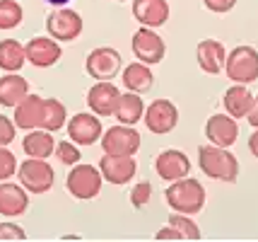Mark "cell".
Listing matches in <instances>:
<instances>
[{
    "label": "cell",
    "mask_w": 258,
    "mask_h": 242,
    "mask_svg": "<svg viewBox=\"0 0 258 242\" xmlns=\"http://www.w3.org/2000/svg\"><path fill=\"white\" fill-rule=\"evenodd\" d=\"M198 167L208 179H215V182L232 184L239 177L236 155H232L229 148H220V146H213V143H205V146L198 148Z\"/></svg>",
    "instance_id": "cell-1"
},
{
    "label": "cell",
    "mask_w": 258,
    "mask_h": 242,
    "mask_svg": "<svg viewBox=\"0 0 258 242\" xmlns=\"http://www.w3.org/2000/svg\"><path fill=\"white\" fill-rule=\"evenodd\" d=\"M164 199L171 211L176 213H186V216H198L203 208H205V186L201 184V179H193V177H181L176 182H169Z\"/></svg>",
    "instance_id": "cell-2"
},
{
    "label": "cell",
    "mask_w": 258,
    "mask_h": 242,
    "mask_svg": "<svg viewBox=\"0 0 258 242\" xmlns=\"http://www.w3.org/2000/svg\"><path fill=\"white\" fill-rule=\"evenodd\" d=\"M104 184V174H101L99 165H90V162H78L70 167L66 177V189L68 194L78 201H92L97 199Z\"/></svg>",
    "instance_id": "cell-3"
},
{
    "label": "cell",
    "mask_w": 258,
    "mask_h": 242,
    "mask_svg": "<svg viewBox=\"0 0 258 242\" xmlns=\"http://www.w3.org/2000/svg\"><path fill=\"white\" fill-rule=\"evenodd\" d=\"M225 75L232 82H248L258 80V49H253L251 44H239L236 49H232L227 54L225 63Z\"/></svg>",
    "instance_id": "cell-4"
},
{
    "label": "cell",
    "mask_w": 258,
    "mask_h": 242,
    "mask_svg": "<svg viewBox=\"0 0 258 242\" xmlns=\"http://www.w3.org/2000/svg\"><path fill=\"white\" fill-rule=\"evenodd\" d=\"M17 179L29 194H46L53 189L56 170L48 165V160L41 158H27L17 167Z\"/></svg>",
    "instance_id": "cell-5"
},
{
    "label": "cell",
    "mask_w": 258,
    "mask_h": 242,
    "mask_svg": "<svg viewBox=\"0 0 258 242\" xmlns=\"http://www.w3.org/2000/svg\"><path fill=\"white\" fill-rule=\"evenodd\" d=\"M82 29H85V20H82V15L78 10H73V8H53V10L48 12V17H46V32L58 39L60 44H68V41H75L80 34H82Z\"/></svg>",
    "instance_id": "cell-6"
},
{
    "label": "cell",
    "mask_w": 258,
    "mask_h": 242,
    "mask_svg": "<svg viewBox=\"0 0 258 242\" xmlns=\"http://www.w3.org/2000/svg\"><path fill=\"white\" fill-rule=\"evenodd\" d=\"M85 70L92 80H113L123 70V58L113 46H97L85 58Z\"/></svg>",
    "instance_id": "cell-7"
},
{
    "label": "cell",
    "mask_w": 258,
    "mask_h": 242,
    "mask_svg": "<svg viewBox=\"0 0 258 242\" xmlns=\"http://www.w3.org/2000/svg\"><path fill=\"white\" fill-rule=\"evenodd\" d=\"M131 49H133V56L138 61L147 63V66L162 63L164 56H167V44L157 34L155 27H143L140 24V29H135L133 39H131Z\"/></svg>",
    "instance_id": "cell-8"
},
{
    "label": "cell",
    "mask_w": 258,
    "mask_h": 242,
    "mask_svg": "<svg viewBox=\"0 0 258 242\" xmlns=\"http://www.w3.org/2000/svg\"><path fill=\"white\" fill-rule=\"evenodd\" d=\"M143 124L155 136H167L179 124V109L171 100H155V102H150L145 107Z\"/></svg>",
    "instance_id": "cell-9"
},
{
    "label": "cell",
    "mask_w": 258,
    "mask_h": 242,
    "mask_svg": "<svg viewBox=\"0 0 258 242\" xmlns=\"http://www.w3.org/2000/svg\"><path fill=\"white\" fill-rule=\"evenodd\" d=\"M101 150L106 155H135L140 150V133L135 126L116 124L101 133Z\"/></svg>",
    "instance_id": "cell-10"
},
{
    "label": "cell",
    "mask_w": 258,
    "mask_h": 242,
    "mask_svg": "<svg viewBox=\"0 0 258 242\" xmlns=\"http://www.w3.org/2000/svg\"><path fill=\"white\" fill-rule=\"evenodd\" d=\"M68 138L75 140L78 146H94L101 140L104 133V124H101V116H97L94 112H78L75 116L68 119Z\"/></svg>",
    "instance_id": "cell-11"
},
{
    "label": "cell",
    "mask_w": 258,
    "mask_h": 242,
    "mask_svg": "<svg viewBox=\"0 0 258 242\" xmlns=\"http://www.w3.org/2000/svg\"><path fill=\"white\" fill-rule=\"evenodd\" d=\"M24 51H27V63H32L34 68H51L56 66L60 56H63V46L60 41L53 39V36H32L27 44H24Z\"/></svg>",
    "instance_id": "cell-12"
},
{
    "label": "cell",
    "mask_w": 258,
    "mask_h": 242,
    "mask_svg": "<svg viewBox=\"0 0 258 242\" xmlns=\"http://www.w3.org/2000/svg\"><path fill=\"white\" fill-rule=\"evenodd\" d=\"M99 170L104 174V182L113 186H123L138 174V162L133 155H101Z\"/></svg>",
    "instance_id": "cell-13"
},
{
    "label": "cell",
    "mask_w": 258,
    "mask_h": 242,
    "mask_svg": "<svg viewBox=\"0 0 258 242\" xmlns=\"http://www.w3.org/2000/svg\"><path fill=\"white\" fill-rule=\"evenodd\" d=\"M205 138L213 146L220 148H232L239 140V119H234L232 114H213L205 121Z\"/></svg>",
    "instance_id": "cell-14"
},
{
    "label": "cell",
    "mask_w": 258,
    "mask_h": 242,
    "mask_svg": "<svg viewBox=\"0 0 258 242\" xmlns=\"http://www.w3.org/2000/svg\"><path fill=\"white\" fill-rule=\"evenodd\" d=\"M191 158L176 148H167L162 150L157 158H155V172L164 179V182H176L181 177H188L191 174Z\"/></svg>",
    "instance_id": "cell-15"
},
{
    "label": "cell",
    "mask_w": 258,
    "mask_h": 242,
    "mask_svg": "<svg viewBox=\"0 0 258 242\" xmlns=\"http://www.w3.org/2000/svg\"><path fill=\"white\" fill-rule=\"evenodd\" d=\"M118 100H121V90L111 80H97L87 90V107H90V112H94L101 119L113 116Z\"/></svg>",
    "instance_id": "cell-16"
},
{
    "label": "cell",
    "mask_w": 258,
    "mask_h": 242,
    "mask_svg": "<svg viewBox=\"0 0 258 242\" xmlns=\"http://www.w3.org/2000/svg\"><path fill=\"white\" fill-rule=\"evenodd\" d=\"M29 208V191L20 182H0V216L3 218H20Z\"/></svg>",
    "instance_id": "cell-17"
},
{
    "label": "cell",
    "mask_w": 258,
    "mask_h": 242,
    "mask_svg": "<svg viewBox=\"0 0 258 242\" xmlns=\"http://www.w3.org/2000/svg\"><path fill=\"white\" fill-rule=\"evenodd\" d=\"M196 61H198V68L208 75H220L225 73V63H227V49L220 39H203L198 49H196Z\"/></svg>",
    "instance_id": "cell-18"
},
{
    "label": "cell",
    "mask_w": 258,
    "mask_h": 242,
    "mask_svg": "<svg viewBox=\"0 0 258 242\" xmlns=\"http://www.w3.org/2000/svg\"><path fill=\"white\" fill-rule=\"evenodd\" d=\"M131 10H133V17L138 24L155 27V29L167 24L169 15H171L169 0H133Z\"/></svg>",
    "instance_id": "cell-19"
},
{
    "label": "cell",
    "mask_w": 258,
    "mask_h": 242,
    "mask_svg": "<svg viewBox=\"0 0 258 242\" xmlns=\"http://www.w3.org/2000/svg\"><path fill=\"white\" fill-rule=\"evenodd\" d=\"M15 124L22 131H32V128H41V119H44V97L29 92L22 102L15 107Z\"/></svg>",
    "instance_id": "cell-20"
},
{
    "label": "cell",
    "mask_w": 258,
    "mask_h": 242,
    "mask_svg": "<svg viewBox=\"0 0 258 242\" xmlns=\"http://www.w3.org/2000/svg\"><path fill=\"white\" fill-rule=\"evenodd\" d=\"M22 150L27 158L48 160L56 153V138L46 128H32V131H27V136L22 138Z\"/></svg>",
    "instance_id": "cell-21"
},
{
    "label": "cell",
    "mask_w": 258,
    "mask_h": 242,
    "mask_svg": "<svg viewBox=\"0 0 258 242\" xmlns=\"http://www.w3.org/2000/svg\"><path fill=\"white\" fill-rule=\"evenodd\" d=\"M253 100H256V94L248 90V85L234 82L225 92L222 104H225L227 114H232L234 119H246L248 112H251V107H253Z\"/></svg>",
    "instance_id": "cell-22"
},
{
    "label": "cell",
    "mask_w": 258,
    "mask_h": 242,
    "mask_svg": "<svg viewBox=\"0 0 258 242\" xmlns=\"http://www.w3.org/2000/svg\"><path fill=\"white\" fill-rule=\"evenodd\" d=\"M152 85H155V73H152V68H150L147 63L135 58V63H128L123 68V87L125 90L145 94L152 90Z\"/></svg>",
    "instance_id": "cell-23"
},
{
    "label": "cell",
    "mask_w": 258,
    "mask_h": 242,
    "mask_svg": "<svg viewBox=\"0 0 258 242\" xmlns=\"http://www.w3.org/2000/svg\"><path fill=\"white\" fill-rule=\"evenodd\" d=\"M145 107L147 104L143 102V94L138 92H121V100L116 104V112H113V119L118 124H128V126H135L138 121H143L145 116Z\"/></svg>",
    "instance_id": "cell-24"
},
{
    "label": "cell",
    "mask_w": 258,
    "mask_h": 242,
    "mask_svg": "<svg viewBox=\"0 0 258 242\" xmlns=\"http://www.w3.org/2000/svg\"><path fill=\"white\" fill-rule=\"evenodd\" d=\"M29 94V82L20 73H5L0 78V107L15 109Z\"/></svg>",
    "instance_id": "cell-25"
},
{
    "label": "cell",
    "mask_w": 258,
    "mask_h": 242,
    "mask_svg": "<svg viewBox=\"0 0 258 242\" xmlns=\"http://www.w3.org/2000/svg\"><path fill=\"white\" fill-rule=\"evenodd\" d=\"M27 63V51L24 44L17 39H3L0 41V70L3 73H20Z\"/></svg>",
    "instance_id": "cell-26"
},
{
    "label": "cell",
    "mask_w": 258,
    "mask_h": 242,
    "mask_svg": "<svg viewBox=\"0 0 258 242\" xmlns=\"http://www.w3.org/2000/svg\"><path fill=\"white\" fill-rule=\"evenodd\" d=\"M68 124V109L66 104L56 100V97H48L44 100V119H41V128L56 133Z\"/></svg>",
    "instance_id": "cell-27"
},
{
    "label": "cell",
    "mask_w": 258,
    "mask_h": 242,
    "mask_svg": "<svg viewBox=\"0 0 258 242\" xmlns=\"http://www.w3.org/2000/svg\"><path fill=\"white\" fill-rule=\"evenodd\" d=\"M24 20V10L17 0H0V29L8 32L20 27Z\"/></svg>",
    "instance_id": "cell-28"
},
{
    "label": "cell",
    "mask_w": 258,
    "mask_h": 242,
    "mask_svg": "<svg viewBox=\"0 0 258 242\" xmlns=\"http://www.w3.org/2000/svg\"><path fill=\"white\" fill-rule=\"evenodd\" d=\"M169 225H174L176 230L181 232V237L183 240H201V225L191 218V216H186V213H171L167 220Z\"/></svg>",
    "instance_id": "cell-29"
},
{
    "label": "cell",
    "mask_w": 258,
    "mask_h": 242,
    "mask_svg": "<svg viewBox=\"0 0 258 242\" xmlns=\"http://www.w3.org/2000/svg\"><path fill=\"white\" fill-rule=\"evenodd\" d=\"M56 155L58 160H60V165H66V167H73V165H78L80 160H82V153H80V146L75 143V140H58L56 143Z\"/></svg>",
    "instance_id": "cell-30"
},
{
    "label": "cell",
    "mask_w": 258,
    "mask_h": 242,
    "mask_svg": "<svg viewBox=\"0 0 258 242\" xmlns=\"http://www.w3.org/2000/svg\"><path fill=\"white\" fill-rule=\"evenodd\" d=\"M17 167H20V162L15 158V153H10L8 146H0V182L12 179L17 174Z\"/></svg>",
    "instance_id": "cell-31"
},
{
    "label": "cell",
    "mask_w": 258,
    "mask_h": 242,
    "mask_svg": "<svg viewBox=\"0 0 258 242\" xmlns=\"http://www.w3.org/2000/svg\"><path fill=\"white\" fill-rule=\"evenodd\" d=\"M150 199H152V184L143 179V182H138V184L131 189V204L135 208H143L150 204Z\"/></svg>",
    "instance_id": "cell-32"
},
{
    "label": "cell",
    "mask_w": 258,
    "mask_h": 242,
    "mask_svg": "<svg viewBox=\"0 0 258 242\" xmlns=\"http://www.w3.org/2000/svg\"><path fill=\"white\" fill-rule=\"evenodd\" d=\"M3 240H27V230L17 225L15 220H3L0 223V242Z\"/></svg>",
    "instance_id": "cell-33"
},
{
    "label": "cell",
    "mask_w": 258,
    "mask_h": 242,
    "mask_svg": "<svg viewBox=\"0 0 258 242\" xmlns=\"http://www.w3.org/2000/svg\"><path fill=\"white\" fill-rule=\"evenodd\" d=\"M17 136V124L15 119H8L5 114H0V146H10Z\"/></svg>",
    "instance_id": "cell-34"
},
{
    "label": "cell",
    "mask_w": 258,
    "mask_h": 242,
    "mask_svg": "<svg viewBox=\"0 0 258 242\" xmlns=\"http://www.w3.org/2000/svg\"><path fill=\"white\" fill-rule=\"evenodd\" d=\"M203 5L215 15H227V12L234 10L236 0H203Z\"/></svg>",
    "instance_id": "cell-35"
},
{
    "label": "cell",
    "mask_w": 258,
    "mask_h": 242,
    "mask_svg": "<svg viewBox=\"0 0 258 242\" xmlns=\"http://www.w3.org/2000/svg\"><path fill=\"white\" fill-rule=\"evenodd\" d=\"M155 240H159V242L164 240V242H167V240H183V237H181V232L176 230L174 225H169V223H167L164 228H159V230L155 232Z\"/></svg>",
    "instance_id": "cell-36"
},
{
    "label": "cell",
    "mask_w": 258,
    "mask_h": 242,
    "mask_svg": "<svg viewBox=\"0 0 258 242\" xmlns=\"http://www.w3.org/2000/svg\"><path fill=\"white\" fill-rule=\"evenodd\" d=\"M248 153L258 160V128H253V133L248 136Z\"/></svg>",
    "instance_id": "cell-37"
},
{
    "label": "cell",
    "mask_w": 258,
    "mask_h": 242,
    "mask_svg": "<svg viewBox=\"0 0 258 242\" xmlns=\"http://www.w3.org/2000/svg\"><path fill=\"white\" fill-rule=\"evenodd\" d=\"M246 121H248V124H251L253 128H258V94H256V100H253V107H251V112H248Z\"/></svg>",
    "instance_id": "cell-38"
},
{
    "label": "cell",
    "mask_w": 258,
    "mask_h": 242,
    "mask_svg": "<svg viewBox=\"0 0 258 242\" xmlns=\"http://www.w3.org/2000/svg\"><path fill=\"white\" fill-rule=\"evenodd\" d=\"M48 5H53V8H63V5H68V3H73V0H46Z\"/></svg>",
    "instance_id": "cell-39"
},
{
    "label": "cell",
    "mask_w": 258,
    "mask_h": 242,
    "mask_svg": "<svg viewBox=\"0 0 258 242\" xmlns=\"http://www.w3.org/2000/svg\"><path fill=\"white\" fill-rule=\"evenodd\" d=\"M118 3H125V0H118Z\"/></svg>",
    "instance_id": "cell-40"
}]
</instances>
